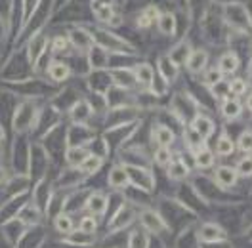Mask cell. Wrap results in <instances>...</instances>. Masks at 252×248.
Returning a JSON list of instances; mask_svg holds the SVG:
<instances>
[{
  "label": "cell",
  "instance_id": "obj_10",
  "mask_svg": "<svg viewBox=\"0 0 252 248\" xmlns=\"http://www.w3.org/2000/svg\"><path fill=\"white\" fill-rule=\"evenodd\" d=\"M166 174H168V180L172 182H182L189 176V164L186 162V158L182 155L172 156L170 164L166 166Z\"/></svg>",
  "mask_w": 252,
  "mask_h": 248
},
{
  "label": "cell",
  "instance_id": "obj_38",
  "mask_svg": "<svg viewBox=\"0 0 252 248\" xmlns=\"http://www.w3.org/2000/svg\"><path fill=\"white\" fill-rule=\"evenodd\" d=\"M203 141H205V140H203V138H201V136H199V134H197V132H195L191 126H189V128H186V143H188L189 151H195V149H199L201 145H205Z\"/></svg>",
  "mask_w": 252,
  "mask_h": 248
},
{
  "label": "cell",
  "instance_id": "obj_29",
  "mask_svg": "<svg viewBox=\"0 0 252 248\" xmlns=\"http://www.w3.org/2000/svg\"><path fill=\"white\" fill-rule=\"evenodd\" d=\"M46 46H48L46 36L38 34V36L32 38L31 46H29V60H31V63H36L38 60H40V56L46 52Z\"/></svg>",
  "mask_w": 252,
  "mask_h": 248
},
{
  "label": "cell",
  "instance_id": "obj_41",
  "mask_svg": "<svg viewBox=\"0 0 252 248\" xmlns=\"http://www.w3.org/2000/svg\"><path fill=\"white\" fill-rule=\"evenodd\" d=\"M237 174L243 176V178H249L252 176V156H243L239 162H237Z\"/></svg>",
  "mask_w": 252,
  "mask_h": 248
},
{
  "label": "cell",
  "instance_id": "obj_48",
  "mask_svg": "<svg viewBox=\"0 0 252 248\" xmlns=\"http://www.w3.org/2000/svg\"><path fill=\"white\" fill-rule=\"evenodd\" d=\"M6 180H8V174H6V170L0 166V184H4Z\"/></svg>",
  "mask_w": 252,
  "mask_h": 248
},
{
  "label": "cell",
  "instance_id": "obj_4",
  "mask_svg": "<svg viewBox=\"0 0 252 248\" xmlns=\"http://www.w3.org/2000/svg\"><path fill=\"white\" fill-rule=\"evenodd\" d=\"M172 113H174V119L180 124H186L188 121H193V119L197 117L193 95H188V93H178V95H174Z\"/></svg>",
  "mask_w": 252,
  "mask_h": 248
},
{
  "label": "cell",
  "instance_id": "obj_43",
  "mask_svg": "<svg viewBox=\"0 0 252 248\" xmlns=\"http://www.w3.org/2000/svg\"><path fill=\"white\" fill-rule=\"evenodd\" d=\"M69 38L67 36H56L54 40H52V52L54 54H63V52H67L69 50Z\"/></svg>",
  "mask_w": 252,
  "mask_h": 248
},
{
  "label": "cell",
  "instance_id": "obj_11",
  "mask_svg": "<svg viewBox=\"0 0 252 248\" xmlns=\"http://www.w3.org/2000/svg\"><path fill=\"white\" fill-rule=\"evenodd\" d=\"M206 63H208L206 50H191L189 58L186 60V67L191 75H199L206 69Z\"/></svg>",
  "mask_w": 252,
  "mask_h": 248
},
{
  "label": "cell",
  "instance_id": "obj_30",
  "mask_svg": "<svg viewBox=\"0 0 252 248\" xmlns=\"http://www.w3.org/2000/svg\"><path fill=\"white\" fill-rule=\"evenodd\" d=\"M195 164L199 166V168H210V166H214V153L206 147V145H201L197 151H195Z\"/></svg>",
  "mask_w": 252,
  "mask_h": 248
},
{
  "label": "cell",
  "instance_id": "obj_19",
  "mask_svg": "<svg viewBox=\"0 0 252 248\" xmlns=\"http://www.w3.org/2000/svg\"><path fill=\"white\" fill-rule=\"evenodd\" d=\"M174 138H176L174 132L166 124H157L153 128V141L157 143V147H170L174 143Z\"/></svg>",
  "mask_w": 252,
  "mask_h": 248
},
{
  "label": "cell",
  "instance_id": "obj_40",
  "mask_svg": "<svg viewBox=\"0 0 252 248\" xmlns=\"http://www.w3.org/2000/svg\"><path fill=\"white\" fill-rule=\"evenodd\" d=\"M220 80H223V75H221V71L218 69V67H206L205 80H203V82H205L208 88H210L212 84L220 82Z\"/></svg>",
  "mask_w": 252,
  "mask_h": 248
},
{
  "label": "cell",
  "instance_id": "obj_31",
  "mask_svg": "<svg viewBox=\"0 0 252 248\" xmlns=\"http://www.w3.org/2000/svg\"><path fill=\"white\" fill-rule=\"evenodd\" d=\"M158 31L162 32V34H166V36H172L174 32L178 31V21H176V17L172 14H162V16H158Z\"/></svg>",
  "mask_w": 252,
  "mask_h": 248
},
{
  "label": "cell",
  "instance_id": "obj_9",
  "mask_svg": "<svg viewBox=\"0 0 252 248\" xmlns=\"http://www.w3.org/2000/svg\"><path fill=\"white\" fill-rule=\"evenodd\" d=\"M214 180H216V186L223 189V191H229L237 186L239 182V174H237L235 168L231 166H218L216 172H214Z\"/></svg>",
  "mask_w": 252,
  "mask_h": 248
},
{
  "label": "cell",
  "instance_id": "obj_15",
  "mask_svg": "<svg viewBox=\"0 0 252 248\" xmlns=\"http://www.w3.org/2000/svg\"><path fill=\"white\" fill-rule=\"evenodd\" d=\"M149 243H151V235L142 227H136L128 233L126 248H149Z\"/></svg>",
  "mask_w": 252,
  "mask_h": 248
},
{
  "label": "cell",
  "instance_id": "obj_17",
  "mask_svg": "<svg viewBox=\"0 0 252 248\" xmlns=\"http://www.w3.org/2000/svg\"><path fill=\"white\" fill-rule=\"evenodd\" d=\"M111 78H113L115 86L117 88H123V90H130L136 84V78H134V71L132 69H115L111 73Z\"/></svg>",
  "mask_w": 252,
  "mask_h": 248
},
{
  "label": "cell",
  "instance_id": "obj_21",
  "mask_svg": "<svg viewBox=\"0 0 252 248\" xmlns=\"http://www.w3.org/2000/svg\"><path fill=\"white\" fill-rule=\"evenodd\" d=\"M101 166H103V156L95 155V153H88V156L80 162L79 170L82 176H94L99 172Z\"/></svg>",
  "mask_w": 252,
  "mask_h": 248
},
{
  "label": "cell",
  "instance_id": "obj_6",
  "mask_svg": "<svg viewBox=\"0 0 252 248\" xmlns=\"http://www.w3.org/2000/svg\"><path fill=\"white\" fill-rule=\"evenodd\" d=\"M195 237L199 243H218V241L227 239V231H225V227H221L216 221H203L197 227Z\"/></svg>",
  "mask_w": 252,
  "mask_h": 248
},
{
  "label": "cell",
  "instance_id": "obj_37",
  "mask_svg": "<svg viewBox=\"0 0 252 248\" xmlns=\"http://www.w3.org/2000/svg\"><path fill=\"white\" fill-rule=\"evenodd\" d=\"M97 225H99L97 217H95V216H90V214H86V216L80 217V221H79V231L88 233V235H95V231H97Z\"/></svg>",
  "mask_w": 252,
  "mask_h": 248
},
{
  "label": "cell",
  "instance_id": "obj_49",
  "mask_svg": "<svg viewBox=\"0 0 252 248\" xmlns=\"http://www.w3.org/2000/svg\"><path fill=\"white\" fill-rule=\"evenodd\" d=\"M95 4H103V6H111L115 0H94Z\"/></svg>",
  "mask_w": 252,
  "mask_h": 248
},
{
  "label": "cell",
  "instance_id": "obj_26",
  "mask_svg": "<svg viewBox=\"0 0 252 248\" xmlns=\"http://www.w3.org/2000/svg\"><path fill=\"white\" fill-rule=\"evenodd\" d=\"M90 117H92V107H90L88 101H84V99L77 101V103L73 105V109H71V119L77 124H84Z\"/></svg>",
  "mask_w": 252,
  "mask_h": 248
},
{
  "label": "cell",
  "instance_id": "obj_46",
  "mask_svg": "<svg viewBox=\"0 0 252 248\" xmlns=\"http://www.w3.org/2000/svg\"><path fill=\"white\" fill-rule=\"evenodd\" d=\"M149 248H166V247H164V243L160 241V237H151Z\"/></svg>",
  "mask_w": 252,
  "mask_h": 248
},
{
  "label": "cell",
  "instance_id": "obj_16",
  "mask_svg": "<svg viewBox=\"0 0 252 248\" xmlns=\"http://www.w3.org/2000/svg\"><path fill=\"white\" fill-rule=\"evenodd\" d=\"M134 78L138 84H142L145 88H149L155 80V69L149 65V63H138L134 67Z\"/></svg>",
  "mask_w": 252,
  "mask_h": 248
},
{
  "label": "cell",
  "instance_id": "obj_42",
  "mask_svg": "<svg viewBox=\"0 0 252 248\" xmlns=\"http://www.w3.org/2000/svg\"><path fill=\"white\" fill-rule=\"evenodd\" d=\"M247 88H249V84H247V80H243V78H235V80L229 82V92H231L233 97H239V95L247 93Z\"/></svg>",
  "mask_w": 252,
  "mask_h": 248
},
{
  "label": "cell",
  "instance_id": "obj_45",
  "mask_svg": "<svg viewBox=\"0 0 252 248\" xmlns=\"http://www.w3.org/2000/svg\"><path fill=\"white\" fill-rule=\"evenodd\" d=\"M143 16H145V17H147V19H149V21H151V23H153V21H157L158 16H160V14H158V10H157V8H155V6H149V8H145V12H143Z\"/></svg>",
  "mask_w": 252,
  "mask_h": 248
},
{
  "label": "cell",
  "instance_id": "obj_52",
  "mask_svg": "<svg viewBox=\"0 0 252 248\" xmlns=\"http://www.w3.org/2000/svg\"><path fill=\"white\" fill-rule=\"evenodd\" d=\"M249 77H251V82H252V60H251V71H249Z\"/></svg>",
  "mask_w": 252,
  "mask_h": 248
},
{
  "label": "cell",
  "instance_id": "obj_3",
  "mask_svg": "<svg viewBox=\"0 0 252 248\" xmlns=\"http://www.w3.org/2000/svg\"><path fill=\"white\" fill-rule=\"evenodd\" d=\"M138 219V210L132 206V202H125L113 216H111L109 223V233H123L125 229H128L134 221Z\"/></svg>",
  "mask_w": 252,
  "mask_h": 248
},
{
  "label": "cell",
  "instance_id": "obj_8",
  "mask_svg": "<svg viewBox=\"0 0 252 248\" xmlns=\"http://www.w3.org/2000/svg\"><path fill=\"white\" fill-rule=\"evenodd\" d=\"M84 208H86V212L90 216H95V217L103 216L107 212V208H109V197L105 193H101V191H94V193H90L86 197Z\"/></svg>",
  "mask_w": 252,
  "mask_h": 248
},
{
  "label": "cell",
  "instance_id": "obj_20",
  "mask_svg": "<svg viewBox=\"0 0 252 248\" xmlns=\"http://www.w3.org/2000/svg\"><path fill=\"white\" fill-rule=\"evenodd\" d=\"M239 65H241V60L233 52L221 54L220 60H218V69L221 71V75H233V73H237Z\"/></svg>",
  "mask_w": 252,
  "mask_h": 248
},
{
  "label": "cell",
  "instance_id": "obj_39",
  "mask_svg": "<svg viewBox=\"0 0 252 248\" xmlns=\"http://www.w3.org/2000/svg\"><path fill=\"white\" fill-rule=\"evenodd\" d=\"M237 147H239V151H243V153H252V130L241 132V136H239V140H237Z\"/></svg>",
  "mask_w": 252,
  "mask_h": 248
},
{
  "label": "cell",
  "instance_id": "obj_51",
  "mask_svg": "<svg viewBox=\"0 0 252 248\" xmlns=\"http://www.w3.org/2000/svg\"><path fill=\"white\" fill-rule=\"evenodd\" d=\"M4 136H6V134H4V126H2V124H0V143H2V141H4Z\"/></svg>",
  "mask_w": 252,
  "mask_h": 248
},
{
  "label": "cell",
  "instance_id": "obj_22",
  "mask_svg": "<svg viewBox=\"0 0 252 248\" xmlns=\"http://www.w3.org/2000/svg\"><path fill=\"white\" fill-rule=\"evenodd\" d=\"M48 77L54 82H65L71 77V67L63 62H52L48 65Z\"/></svg>",
  "mask_w": 252,
  "mask_h": 248
},
{
  "label": "cell",
  "instance_id": "obj_2",
  "mask_svg": "<svg viewBox=\"0 0 252 248\" xmlns=\"http://www.w3.org/2000/svg\"><path fill=\"white\" fill-rule=\"evenodd\" d=\"M223 17L229 25H233L237 31H251L252 29V21L249 10L243 6V4H225L223 6Z\"/></svg>",
  "mask_w": 252,
  "mask_h": 248
},
{
  "label": "cell",
  "instance_id": "obj_7",
  "mask_svg": "<svg viewBox=\"0 0 252 248\" xmlns=\"http://www.w3.org/2000/svg\"><path fill=\"white\" fill-rule=\"evenodd\" d=\"M97 44L103 48V50H109V52H119V54H134V48L130 46L126 40L111 34V32L99 31L97 32Z\"/></svg>",
  "mask_w": 252,
  "mask_h": 248
},
{
  "label": "cell",
  "instance_id": "obj_18",
  "mask_svg": "<svg viewBox=\"0 0 252 248\" xmlns=\"http://www.w3.org/2000/svg\"><path fill=\"white\" fill-rule=\"evenodd\" d=\"M191 128L203 138V140H208L212 134H214V123H212V119H208L206 115H197L195 119H193V124H191Z\"/></svg>",
  "mask_w": 252,
  "mask_h": 248
},
{
  "label": "cell",
  "instance_id": "obj_36",
  "mask_svg": "<svg viewBox=\"0 0 252 248\" xmlns=\"http://www.w3.org/2000/svg\"><path fill=\"white\" fill-rule=\"evenodd\" d=\"M172 151H170V147H157L155 149V155H153V160H155V164H158L160 168H166L168 164H170V160H172Z\"/></svg>",
  "mask_w": 252,
  "mask_h": 248
},
{
  "label": "cell",
  "instance_id": "obj_5",
  "mask_svg": "<svg viewBox=\"0 0 252 248\" xmlns=\"http://www.w3.org/2000/svg\"><path fill=\"white\" fill-rule=\"evenodd\" d=\"M125 168H126V174H128L130 186H134L138 191L151 193L155 189V178H153L151 170L140 168V166H125Z\"/></svg>",
  "mask_w": 252,
  "mask_h": 248
},
{
  "label": "cell",
  "instance_id": "obj_14",
  "mask_svg": "<svg viewBox=\"0 0 252 248\" xmlns=\"http://www.w3.org/2000/svg\"><path fill=\"white\" fill-rule=\"evenodd\" d=\"M178 69L180 67L168 58V54L158 58V77L162 78L166 84H170V82H174L178 78Z\"/></svg>",
  "mask_w": 252,
  "mask_h": 248
},
{
  "label": "cell",
  "instance_id": "obj_13",
  "mask_svg": "<svg viewBox=\"0 0 252 248\" xmlns=\"http://www.w3.org/2000/svg\"><path fill=\"white\" fill-rule=\"evenodd\" d=\"M107 184H109V187L115 189V191H121V189H126V187L130 186L128 174H126V168L123 164H115V166L111 168L109 176H107Z\"/></svg>",
  "mask_w": 252,
  "mask_h": 248
},
{
  "label": "cell",
  "instance_id": "obj_35",
  "mask_svg": "<svg viewBox=\"0 0 252 248\" xmlns=\"http://www.w3.org/2000/svg\"><path fill=\"white\" fill-rule=\"evenodd\" d=\"M233 151H235V143L231 141L229 136L221 134L220 138H218V143H216V153L221 156H229Z\"/></svg>",
  "mask_w": 252,
  "mask_h": 248
},
{
  "label": "cell",
  "instance_id": "obj_1",
  "mask_svg": "<svg viewBox=\"0 0 252 248\" xmlns=\"http://www.w3.org/2000/svg\"><path fill=\"white\" fill-rule=\"evenodd\" d=\"M138 221H140V227L145 229L151 237H162L164 233H172L168 229L166 221L160 217V214L155 208H149V206H145L138 212Z\"/></svg>",
  "mask_w": 252,
  "mask_h": 248
},
{
  "label": "cell",
  "instance_id": "obj_33",
  "mask_svg": "<svg viewBox=\"0 0 252 248\" xmlns=\"http://www.w3.org/2000/svg\"><path fill=\"white\" fill-rule=\"evenodd\" d=\"M92 12H94L95 19H97L99 23H111V21H113V17H115V14H113V8H111V6L95 4V2H92Z\"/></svg>",
  "mask_w": 252,
  "mask_h": 248
},
{
  "label": "cell",
  "instance_id": "obj_53",
  "mask_svg": "<svg viewBox=\"0 0 252 248\" xmlns=\"http://www.w3.org/2000/svg\"><path fill=\"white\" fill-rule=\"evenodd\" d=\"M218 2H229V0H218Z\"/></svg>",
  "mask_w": 252,
  "mask_h": 248
},
{
  "label": "cell",
  "instance_id": "obj_47",
  "mask_svg": "<svg viewBox=\"0 0 252 248\" xmlns=\"http://www.w3.org/2000/svg\"><path fill=\"white\" fill-rule=\"evenodd\" d=\"M138 27H142V29H147V27H151V21H149V19H147V17L142 14V16L138 17Z\"/></svg>",
  "mask_w": 252,
  "mask_h": 248
},
{
  "label": "cell",
  "instance_id": "obj_28",
  "mask_svg": "<svg viewBox=\"0 0 252 248\" xmlns=\"http://www.w3.org/2000/svg\"><path fill=\"white\" fill-rule=\"evenodd\" d=\"M65 243L73 245V247H92L95 243V237L94 235H88V233H82L79 229L71 231L67 237H65Z\"/></svg>",
  "mask_w": 252,
  "mask_h": 248
},
{
  "label": "cell",
  "instance_id": "obj_23",
  "mask_svg": "<svg viewBox=\"0 0 252 248\" xmlns=\"http://www.w3.org/2000/svg\"><path fill=\"white\" fill-rule=\"evenodd\" d=\"M88 149L84 147V145H73V147H67V151H65V160H67V164L71 166V168H79L80 162L88 156Z\"/></svg>",
  "mask_w": 252,
  "mask_h": 248
},
{
  "label": "cell",
  "instance_id": "obj_27",
  "mask_svg": "<svg viewBox=\"0 0 252 248\" xmlns=\"http://www.w3.org/2000/svg\"><path fill=\"white\" fill-rule=\"evenodd\" d=\"M88 54H90V65L94 69H105L109 65V54L101 46H92L88 50Z\"/></svg>",
  "mask_w": 252,
  "mask_h": 248
},
{
  "label": "cell",
  "instance_id": "obj_50",
  "mask_svg": "<svg viewBox=\"0 0 252 248\" xmlns=\"http://www.w3.org/2000/svg\"><path fill=\"white\" fill-rule=\"evenodd\" d=\"M247 107L252 113V93H249V97H247Z\"/></svg>",
  "mask_w": 252,
  "mask_h": 248
},
{
  "label": "cell",
  "instance_id": "obj_12",
  "mask_svg": "<svg viewBox=\"0 0 252 248\" xmlns=\"http://www.w3.org/2000/svg\"><path fill=\"white\" fill-rule=\"evenodd\" d=\"M67 38H69V44L80 52H88L94 46V36H90V32H86L84 29H73Z\"/></svg>",
  "mask_w": 252,
  "mask_h": 248
},
{
  "label": "cell",
  "instance_id": "obj_34",
  "mask_svg": "<svg viewBox=\"0 0 252 248\" xmlns=\"http://www.w3.org/2000/svg\"><path fill=\"white\" fill-rule=\"evenodd\" d=\"M210 95L212 97H216V99H227L229 95H231V92H229V80H220V82H216V84H212L210 88Z\"/></svg>",
  "mask_w": 252,
  "mask_h": 248
},
{
  "label": "cell",
  "instance_id": "obj_24",
  "mask_svg": "<svg viewBox=\"0 0 252 248\" xmlns=\"http://www.w3.org/2000/svg\"><path fill=\"white\" fill-rule=\"evenodd\" d=\"M220 111H221V115H223L227 121H233V119H239V117H241L243 105H241L239 97H233V95H229L227 99H223V101H221Z\"/></svg>",
  "mask_w": 252,
  "mask_h": 248
},
{
  "label": "cell",
  "instance_id": "obj_25",
  "mask_svg": "<svg viewBox=\"0 0 252 248\" xmlns=\"http://www.w3.org/2000/svg\"><path fill=\"white\" fill-rule=\"evenodd\" d=\"M54 229L60 235H69L71 231H75V219L69 212H60L58 216L54 217Z\"/></svg>",
  "mask_w": 252,
  "mask_h": 248
},
{
  "label": "cell",
  "instance_id": "obj_32",
  "mask_svg": "<svg viewBox=\"0 0 252 248\" xmlns=\"http://www.w3.org/2000/svg\"><path fill=\"white\" fill-rule=\"evenodd\" d=\"M189 54H191V48L188 46V42H180V44L168 54V58L180 67V65H186V60L189 58Z\"/></svg>",
  "mask_w": 252,
  "mask_h": 248
},
{
  "label": "cell",
  "instance_id": "obj_44",
  "mask_svg": "<svg viewBox=\"0 0 252 248\" xmlns=\"http://www.w3.org/2000/svg\"><path fill=\"white\" fill-rule=\"evenodd\" d=\"M199 248H233V243L223 239V241H218V243H199Z\"/></svg>",
  "mask_w": 252,
  "mask_h": 248
}]
</instances>
